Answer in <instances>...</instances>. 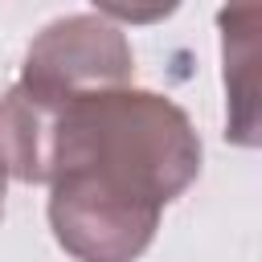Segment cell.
Segmentation results:
<instances>
[{"instance_id": "cell-1", "label": "cell", "mask_w": 262, "mask_h": 262, "mask_svg": "<svg viewBox=\"0 0 262 262\" xmlns=\"http://www.w3.org/2000/svg\"><path fill=\"white\" fill-rule=\"evenodd\" d=\"M0 156L25 184H49V229L78 262H135L201 172L188 115L151 90H90L66 102L8 86Z\"/></svg>"}, {"instance_id": "cell-2", "label": "cell", "mask_w": 262, "mask_h": 262, "mask_svg": "<svg viewBox=\"0 0 262 262\" xmlns=\"http://www.w3.org/2000/svg\"><path fill=\"white\" fill-rule=\"evenodd\" d=\"M135 57L119 25L102 12H74L41 29L20 66V90L45 102H66L90 90L131 86Z\"/></svg>"}, {"instance_id": "cell-3", "label": "cell", "mask_w": 262, "mask_h": 262, "mask_svg": "<svg viewBox=\"0 0 262 262\" xmlns=\"http://www.w3.org/2000/svg\"><path fill=\"white\" fill-rule=\"evenodd\" d=\"M242 8H221V41H225V90H229V131L237 143H258L254 131V61H258V37H254V20L262 16L258 4H250L246 12V29H242Z\"/></svg>"}, {"instance_id": "cell-4", "label": "cell", "mask_w": 262, "mask_h": 262, "mask_svg": "<svg viewBox=\"0 0 262 262\" xmlns=\"http://www.w3.org/2000/svg\"><path fill=\"white\" fill-rule=\"evenodd\" d=\"M4 192H8V168H4V156H0V217H4Z\"/></svg>"}]
</instances>
